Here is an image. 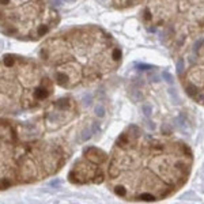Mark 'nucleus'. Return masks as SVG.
Masks as SVG:
<instances>
[{"mask_svg": "<svg viewBox=\"0 0 204 204\" xmlns=\"http://www.w3.org/2000/svg\"><path fill=\"white\" fill-rule=\"evenodd\" d=\"M193 160L192 148L182 140L128 125L109 155L108 186L125 201L165 200L188 182Z\"/></svg>", "mask_w": 204, "mask_h": 204, "instance_id": "obj_1", "label": "nucleus"}, {"mask_svg": "<svg viewBox=\"0 0 204 204\" xmlns=\"http://www.w3.org/2000/svg\"><path fill=\"white\" fill-rule=\"evenodd\" d=\"M40 59L52 78L67 90L90 86L116 72L122 52L116 38L95 24L64 29L40 48Z\"/></svg>", "mask_w": 204, "mask_h": 204, "instance_id": "obj_2", "label": "nucleus"}, {"mask_svg": "<svg viewBox=\"0 0 204 204\" xmlns=\"http://www.w3.org/2000/svg\"><path fill=\"white\" fill-rule=\"evenodd\" d=\"M54 133L40 116L29 121L0 118V190L35 184L61 170L72 146Z\"/></svg>", "mask_w": 204, "mask_h": 204, "instance_id": "obj_3", "label": "nucleus"}, {"mask_svg": "<svg viewBox=\"0 0 204 204\" xmlns=\"http://www.w3.org/2000/svg\"><path fill=\"white\" fill-rule=\"evenodd\" d=\"M141 19L173 56L182 54L204 37V0H148Z\"/></svg>", "mask_w": 204, "mask_h": 204, "instance_id": "obj_4", "label": "nucleus"}, {"mask_svg": "<svg viewBox=\"0 0 204 204\" xmlns=\"http://www.w3.org/2000/svg\"><path fill=\"white\" fill-rule=\"evenodd\" d=\"M53 94V80L35 60L19 54L0 57V114L40 109Z\"/></svg>", "mask_w": 204, "mask_h": 204, "instance_id": "obj_5", "label": "nucleus"}, {"mask_svg": "<svg viewBox=\"0 0 204 204\" xmlns=\"http://www.w3.org/2000/svg\"><path fill=\"white\" fill-rule=\"evenodd\" d=\"M60 15L49 0H0V29L19 41H40L59 24Z\"/></svg>", "mask_w": 204, "mask_h": 204, "instance_id": "obj_6", "label": "nucleus"}, {"mask_svg": "<svg viewBox=\"0 0 204 204\" xmlns=\"http://www.w3.org/2000/svg\"><path fill=\"white\" fill-rule=\"evenodd\" d=\"M109 155L98 147L90 146L68 173V181L73 185H94L103 182L108 170Z\"/></svg>", "mask_w": 204, "mask_h": 204, "instance_id": "obj_7", "label": "nucleus"}, {"mask_svg": "<svg viewBox=\"0 0 204 204\" xmlns=\"http://www.w3.org/2000/svg\"><path fill=\"white\" fill-rule=\"evenodd\" d=\"M188 64L180 72L181 84L195 102L204 106V37L189 48Z\"/></svg>", "mask_w": 204, "mask_h": 204, "instance_id": "obj_8", "label": "nucleus"}, {"mask_svg": "<svg viewBox=\"0 0 204 204\" xmlns=\"http://www.w3.org/2000/svg\"><path fill=\"white\" fill-rule=\"evenodd\" d=\"M79 108L72 97H64L48 103L44 112L40 114L46 131L59 132L60 129L72 122L78 117Z\"/></svg>", "mask_w": 204, "mask_h": 204, "instance_id": "obj_9", "label": "nucleus"}, {"mask_svg": "<svg viewBox=\"0 0 204 204\" xmlns=\"http://www.w3.org/2000/svg\"><path fill=\"white\" fill-rule=\"evenodd\" d=\"M108 2L114 10H127V8L139 5L140 3H144L146 0H108Z\"/></svg>", "mask_w": 204, "mask_h": 204, "instance_id": "obj_10", "label": "nucleus"}, {"mask_svg": "<svg viewBox=\"0 0 204 204\" xmlns=\"http://www.w3.org/2000/svg\"><path fill=\"white\" fill-rule=\"evenodd\" d=\"M129 97H131V99H132L133 102H139V101L143 99V94H141V91H140V90H138V89H132V90H131Z\"/></svg>", "mask_w": 204, "mask_h": 204, "instance_id": "obj_11", "label": "nucleus"}, {"mask_svg": "<svg viewBox=\"0 0 204 204\" xmlns=\"http://www.w3.org/2000/svg\"><path fill=\"white\" fill-rule=\"evenodd\" d=\"M92 136V131L90 129L89 127H86L83 131H82V133H80V139H82V141H87Z\"/></svg>", "mask_w": 204, "mask_h": 204, "instance_id": "obj_12", "label": "nucleus"}, {"mask_svg": "<svg viewBox=\"0 0 204 204\" xmlns=\"http://www.w3.org/2000/svg\"><path fill=\"white\" fill-rule=\"evenodd\" d=\"M141 112H143V114L146 117H150L152 113V106L150 105V103H143V105H141Z\"/></svg>", "mask_w": 204, "mask_h": 204, "instance_id": "obj_13", "label": "nucleus"}, {"mask_svg": "<svg viewBox=\"0 0 204 204\" xmlns=\"http://www.w3.org/2000/svg\"><path fill=\"white\" fill-rule=\"evenodd\" d=\"M105 113H106L105 106L101 105V103H98V105L95 106V114H97L98 117H103V116H105Z\"/></svg>", "mask_w": 204, "mask_h": 204, "instance_id": "obj_14", "label": "nucleus"}, {"mask_svg": "<svg viewBox=\"0 0 204 204\" xmlns=\"http://www.w3.org/2000/svg\"><path fill=\"white\" fill-rule=\"evenodd\" d=\"M162 76H163V79H165V80L167 82V83H170V84L173 83V76H171L169 72H166V71H165V72L162 73Z\"/></svg>", "mask_w": 204, "mask_h": 204, "instance_id": "obj_15", "label": "nucleus"}, {"mask_svg": "<svg viewBox=\"0 0 204 204\" xmlns=\"http://www.w3.org/2000/svg\"><path fill=\"white\" fill-rule=\"evenodd\" d=\"M182 68H184V60H182V59H180L178 60V63H177V72H181V71H182Z\"/></svg>", "mask_w": 204, "mask_h": 204, "instance_id": "obj_16", "label": "nucleus"}, {"mask_svg": "<svg viewBox=\"0 0 204 204\" xmlns=\"http://www.w3.org/2000/svg\"><path fill=\"white\" fill-rule=\"evenodd\" d=\"M139 70H151V68H154L152 65H147V64H139L138 65Z\"/></svg>", "mask_w": 204, "mask_h": 204, "instance_id": "obj_17", "label": "nucleus"}, {"mask_svg": "<svg viewBox=\"0 0 204 204\" xmlns=\"http://www.w3.org/2000/svg\"><path fill=\"white\" fill-rule=\"evenodd\" d=\"M91 131H92V135H94V133H97L98 131H99V127H98V122H94V124H92Z\"/></svg>", "mask_w": 204, "mask_h": 204, "instance_id": "obj_18", "label": "nucleus"}, {"mask_svg": "<svg viewBox=\"0 0 204 204\" xmlns=\"http://www.w3.org/2000/svg\"><path fill=\"white\" fill-rule=\"evenodd\" d=\"M84 103H86V105H90V103H91V95H86V97H84Z\"/></svg>", "mask_w": 204, "mask_h": 204, "instance_id": "obj_19", "label": "nucleus"}, {"mask_svg": "<svg viewBox=\"0 0 204 204\" xmlns=\"http://www.w3.org/2000/svg\"><path fill=\"white\" fill-rule=\"evenodd\" d=\"M50 185H53V186H54V185H59V181H53V182H50Z\"/></svg>", "mask_w": 204, "mask_h": 204, "instance_id": "obj_20", "label": "nucleus"}, {"mask_svg": "<svg viewBox=\"0 0 204 204\" xmlns=\"http://www.w3.org/2000/svg\"><path fill=\"white\" fill-rule=\"evenodd\" d=\"M65 2H68V3H72V2H75V0H65Z\"/></svg>", "mask_w": 204, "mask_h": 204, "instance_id": "obj_21", "label": "nucleus"}, {"mask_svg": "<svg viewBox=\"0 0 204 204\" xmlns=\"http://www.w3.org/2000/svg\"><path fill=\"white\" fill-rule=\"evenodd\" d=\"M103 2H108V0H103Z\"/></svg>", "mask_w": 204, "mask_h": 204, "instance_id": "obj_22", "label": "nucleus"}]
</instances>
